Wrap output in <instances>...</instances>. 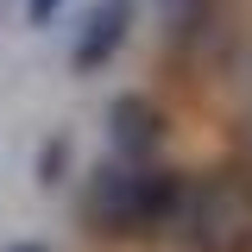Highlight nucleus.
I'll return each instance as SVG.
<instances>
[{"label": "nucleus", "mask_w": 252, "mask_h": 252, "mask_svg": "<svg viewBox=\"0 0 252 252\" xmlns=\"http://www.w3.org/2000/svg\"><path fill=\"white\" fill-rule=\"evenodd\" d=\"M177 177L170 164H132V158H107L94 164L82 195H76V215L94 240H152L164 233V215H170V195H177Z\"/></svg>", "instance_id": "1"}, {"label": "nucleus", "mask_w": 252, "mask_h": 252, "mask_svg": "<svg viewBox=\"0 0 252 252\" xmlns=\"http://www.w3.org/2000/svg\"><path fill=\"white\" fill-rule=\"evenodd\" d=\"M164 240H177L183 252H252V170H183L164 215Z\"/></svg>", "instance_id": "2"}, {"label": "nucleus", "mask_w": 252, "mask_h": 252, "mask_svg": "<svg viewBox=\"0 0 252 252\" xmlns=\"http://www.w3.org/2000/svg\"><path fill=\"white\" fill-rule=\"evenodd\" d=\"M139 19V0H94L89 13H82V26H76V44H69V69L76 76H101L114 51L126 44V32Z\"/></svg>", "instance_id": "3"}, {"label": "nucleus", "mask_w": 252, "mask_h": 252, "mask_svg": "<svg viewBox=\"0 0 252 252\" xmlns=\"http://www.w3.org/2000/svg\"><path fill=\"white\" fill-rule=\"evenodd\" d=\"M107 139H114V158L145 164V158L164 152L170 120H164V107H158L152 94H114V107H107Z\"/></svg>", "instance_id": "4"}, {"label": "nucleus", "mask_w": 252, "mask_h": 252, "mask_svg": "<svg viewBox=\"0 0 252 252\" xmlns=\"http://www.w3.org/2000/svg\"><path fill=\"white\" fill-rule=\"evenodd\" d=\"M69 158H76V139H69V132H51V139L38 145V183L44 189L63 183V177H69Z\"/></svg>", "instance_id": "5"}, {"label": "nucleus", "mask_w": 252, "mask_h": 252, "mask_svg": "<svg viewBox=\"0 0 252 252\" xmlns=\"http://www.w3.org/2000/svg\"><path fill=\"white\" fill-rule=\"evenodd\" d=\"M152 6L170 19V26H177V38H189V32L208 19V0H152Z\"/></svg>", "instance_id": "6"}, {"label": "nucleus", "mask_w": 252, "mask_h": 252, "mask_svg": "<svg viewBox=\"0 0 252 252\" xmlns=\"http://www.w3.org/2000/svg\"><path fill=\"white\" fill-rule=\"evenodd\" d=\"M57 6H63V0H26V26H32V32H44L51 19H57Z\"/></svg>", "instance_id": "7"}, {"label": "nucleus", "mask_w": 252, "mask_h": 252, "mask_svg": "<svg viewBox=\"0 0 252 252\" xmlns=\"http://www.w3.org/2000/svg\"><path fill=\"white\" fill-rule=\"evenodd\" d=\"M233 145H240V164L252 170V107L240 114V132H233Z\"/></svg>", "instance_id": "8"}, {"label": "nucleus", "mask_w": 252, "mask_h": 252, "mask_svg": "<svg viewBox=\"0 0 252 252\" xmlns=\"http://www.w3.org/2000/svg\"><path fill=\"white\" fill-rule=\"evenodd\" d=\"M0 252H57V246H44V240H13V246H0Z\"/></svg>", "instance_id": "9"}]
</instances>
